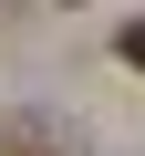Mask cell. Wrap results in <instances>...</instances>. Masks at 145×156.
<instances>
[{
	"instance_id": "6da1fadb",
	"label": "cell",
	"mask_w": 145,
	"mask_h": 156,
	"mask_svg": "<svg viewBox=\"0 0 145 156\" xmlns=\"http://www.w3.org/2000/svg\"><path fill=\"white\" fill-rule=\"evenodd\" d=\"M124 62H135V73H145V21H135V31H124Z\"/></svg>"
}]
</instances>
